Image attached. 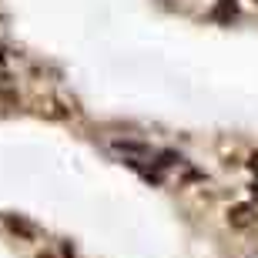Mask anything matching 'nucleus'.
<instances>
[{
  "label": "nucleus",
  "instance_id": "obj_1",
  "mask_svg": "<svg viewBox=\"0 0 258 258\" xmlns=\"http://www.w3.org/2000/svg\"><path fill=\"white\" fill-rule=\"evenodd\" d=\"M258 221V208L255 205H231L228 208V225L231 228H248Z\"/></svg>",
  "mask_w": 258,
  "mask_h": 258
},
{
  "label": "nucleus",
  "instance_id": "obj_2",
  "mask_svg": "<svg viewBox=\"0 0 258 258\" xmlns=\"http://www.w3.org/2000/svg\"><path fill=\"white\" fill-rule=\"evenodd\" d=\"M235 17H238V4L235 0H218L215 10H211V20H218V24H231Z\"/></svg>",
  "mask_w": 258,
  "mask_h": 258
},
{
  "label": "nucleus",
  "instance_id": "obj_3",
  "mask_svg": "<svg viewBox=\"0 0 258 258\" xmlns=\"http://www.w3.org/2000/svg\"><path fill=\"white\" fill-rule=\"evenodd\" d=\"M7 228L14 231V235H24V238H37V228H34L30 221L17 218V215H7Z\"/></svg>",
  "mask_w": 258,
  "mask_h": 258
},
{
  "label": "nucleus",
  "instance_id": "obj_4",
  "mask_svg": "<svg viewBox=\"0 0 258 258\" xmlns=\"http://www.w3.org/2000/svg\"><path fill=\"white\" fill-rule=\"evenodd\" d=\"M248 168H251V171L258 174V151H255V154H251V158H248Z\"/></svg>",
  "mask_w": 258,
  "mask_h": 258
},
{
  "label": "nucleus",
  "instance_id": "obj_5",
  "mask_svg": "<svg viewBox=\"0 0 258 258\" xmlns=\"http://www.w3.org/2000/svg\"><path fill=\"white\" fill-rule=\"evenodd\" d=\"M37 258H54V255H37Z\"/></svg>",
  "mask_w": 258,
  "mask_h": 258
}]
</instances>
